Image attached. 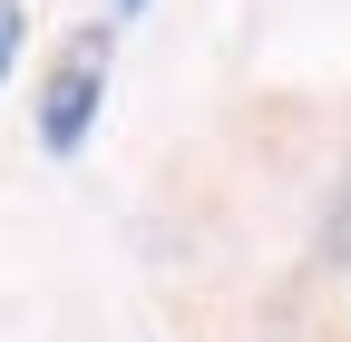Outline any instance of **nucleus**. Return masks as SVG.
<instances>
[{"mask_svg": "<svg viewBox=\"0 0 351 342\" xmlns=\"http://www.w3.org/2000/svg\"><path fill=\"white\" fill-rule=\"evenodd\" d=\"M108 49H117L108 30H78L69 49H59V69L39 78V147H49V157H78L88 147L98 98H108Z\"/></svg>", "mask_w": 351, "mask_h": 342, "instance_id": "f257e3e1", "label": "nucleus"}, {"mask_svg": "<svg viewBox=\"0 0 351 342\" xmlns=\"http://www.w3.org/2000/svg\"><path fill=\"white\" fill-rule=\"evenodd\" d=\"M322 264H351V166L332 176V205H322Z\"/></svg>", "mask_w": 351, "mask_h": 342, "instance_id": "f03ea898", "label": "nucleus"}, {"mask_svg": "<svg viewBox=\"0 0 351 342\" xmlns=\"http://www.w3.org/2000/svg\"><path fill=\"white\" fill-rule=\"evenodd\" d=\"M20 39H29V10H20V0H0V78L20 69Z\"/></svg>", "mask_w": 351, "mask_h": 342, "instance_id": "7ed1b4c3", "label": "nucleus"}, {"mask_svg": "<svg viewBox=\"0 0 351 342\" xmlns=\"http://www.w3.org/2000/svg\"><path fill=\"white\" fill-rule=\"evenodd\" d=\"M108 10H117V20H137V10H147V0H108Z\"/></svg>", "mask_w": 351, "mask_h": 342, "instance_id": "20e7f679", "label": "nucleus"}]
</instances>
